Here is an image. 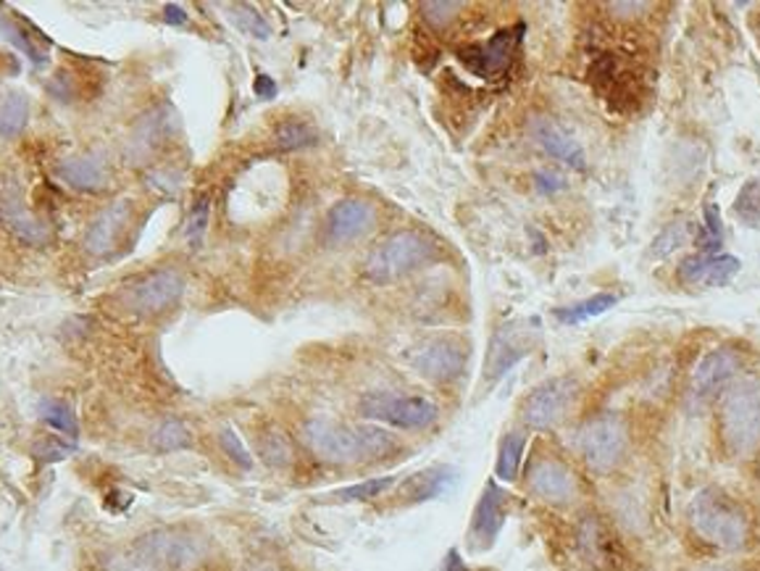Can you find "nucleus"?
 Returning a JSON list of instances; mask_svg holds the SVG:
<instances>
[{
	"mask_svg": "<svg viewBox=\"0 0 760 571\" xmlns=\"http://www.w3.org/2000/svg\"><path fill=\"white\" fill-rule=\"evenodd\" d=\"M300 440L316 461L329 467H369L400 450L398 437L372 422H340L311 417L300 426Z\"/></svg>",
	"mask_w": 760,
	"mask_h": 571,
	"instance_id": "f257e3e1",
	"label": "nucleus"
},
{
	"mask_svg": "<svg viewBox=\"0 0 760 571\" xmlns=\"http://www.w3.org/2000/svg\"><path fill=\"white\" fill-rule=\"evenodd\" d=\"M687 530L715 556H743L756 543V519L750 508L721 485H706L689 498Z\"/></svg>",
	"mask_w": 760,
	"mask_h": 571,
	"instance_id": "f03ea898",
	"label": "nucleus"
},
{
	"mask_svg": "<svg viewBox=\"0 0 760 571\" xmlns=\"http://www.w3.org/2000/svg\"><path fill=\"white\" fill-rule=\"evenodd\" d=\"M715 443L728 461H750L760 454V380L732 382L715 400Z\"/></svg>",
	"mask_w": 760,
	"mask_h": 571,
	"instance_id": "7ed1b4c3",
	"label": "nucleus"
},
{
	"mask_svg": "<svg viewBox=\"0 0 760 571\" xmlns=\"http://www.w3.org/2000/svg\"><path fill=\"white\" fill-rule=\"evenodd\" d=\"M211 556L213 539L192 526H159L132 543V558L150 571H198Z\"/></svg>",
	"mask_w": 760,
	"mask_h": 571,
	"instance_id": "20e7f679",
	"label": "nucleus"
},
{
	"mask_svg": "<svg viewBox=\"0 0 760 571\" xmlns=\"http://www.w3.org/2000/svg\"><path fill=\"white\" fill-rule=\"evenodd\" d=\"M632 426L621 413H593L576 430V456L584 469L598 476H611L630 461L632 456Z\"/></svg>",
	"mask_w": 760,
	"mask_h": 571,
	"instance_id": "39448f33",
	"label": "nucleus"
},
{
	"mask_svg": "<svg viewBox=\"0 0 760 571\" xmlns=\"http://www.w3.org/2000/svg\"><path fill=\"white\" fill-rule=\"evenodd\" d=\"M439 245L421 232H395L366 261V277L374 282H395L419 269L439 261Z\"/></svg>",
	"mask_w": 760,
	"mask_h": 571,
	"instance_id": "423d86ee",
	"label": "nucleus"
},
{
	"mask_svg": "<svg viewBox=\"0 0 760 571\" xmlns=\"http://www.w3.org/2000/svg\"><path fill=\"white\" fill-rule=\"evenodd\" d=\"M576 554L589 571H634V561L626 543L611 519L600 511H584L574 526Z\"/></svg>",
	"mask_w": 760,
	"mask_h": 571,
	"instance_id": "0eeeda50",
	"label": "nucleus"
},
{
	"mask_svg": "<svg viewBox=\"0 0 760 571\" xmlns=\"http://www.w3.org/2000/svg\"><path fill=\"white\" fill-rule=\"evenodd\" d=\"M361 422L393 426L400 432L429 430L437 422L439 408L424 395L398 393H366L356 406Z\"/></svg>",
	"mask_w": 760,
	"mask_h": 571,
	"instance_id": "6e6552de",
	"label": "nucleus"
},
{
	"mask_svg": "<svg viewBox=\"0 0 760 571\" xmlns=\"http://www.w3.org/2000/svg\"><path fill=\"white\" fill-rule=\"evenodd\" d=\"M580 380L574 376H550L539 382L519 406V422L526 432L558 430L569 419L571 408L580 400Z\"/></svg>",
	"mask_w": 760,
	"mask_h": 571,
	"instance_id": "1a4fd4ad",
	"label": "nucleus"
},
{
	"mask_svg": "<svg viewBox=\"0 0 760 571\" xmlns=\"http://www.w3.org/2000/svg\"><path fill=\"white\" fill-rule=\"evenodd\" d=\"M524 489L550 508H569L582 498V482L574 467L556 454H534L526 461Z\"/></svg>",
	"mask_w": 760,
	"mask_h": 571,
	"instance_id": "9d476101",
	"label": "nucleus"
},
{
	"mask_svg": "<svg viewBox=\"0 0 760 571\" xmlns=\"http://www.w3.org/2000/svg\"><path fill=\"white\" fill-rule=\"evenodd\" d=\"M406 363L421 380L435 385H453L466 372L469 343L461 337H429V340L413 345L406 353Z\"/></svg>",
	"mask_w": 760,
	"mask_h": 571,
	"instance_id": "9b49d317",
	"label": "nucleus"
},
{
	"mask_svg": "<svg viewBox=\"0 0 760 571\" xmlns=\"http://www.w3.org/2000/svg\"><path fill=\"white\" fill-rule=\"evenodd\" d=\"M743 359L734 348H713L702 356L689 380V400L697 408L715 406L732 382H737Z\"/></svg>",
	"mask_w": 760,
	"mask_h": 571,
	"instance_id": "f8f14e48",
	"label": "nucleus"
},
{
	"mask_svg": "<svg viewBox=\"0 0 760 571\" xmlns=\"http://www.w3.org/2000/svg\"><path fill=\"white\" fill-rule=\"evenodd\" d=\"M534 343H537V330L529 322H508L502 324L498 332L489 340L487 356H485V372H482V382L485 385H495L502 380L508 372L521 359L532 353Z\"/></svg>",
	"mask_w": 760,
	"mask_h": 571,
	"instance_id": "ddd939ff",
	"label": "nucleus"
},
{
	"mask_svg": "<svg viewBox=\"0 0 760 571\" xmlns=\"http://www.w3.org/2000/svg\"><path fill=\"white\" fill-rule=\"evenodd\" d=\"M521 33H524L521 24L500 29V33L489 37L487 42H474V46L458 50V59H461V64L466 66L471 74H476V77H500V74H506L508 66H511L513 53H516L521 42Z\"/></svg>",
	"mask_w": 760,
	"mask_h": 571,
	"instance_id": "4468645a",
	"label": "nucleus"
},
{
	"mask_svg": "<svg viewBox=\"0 0 760 571\" xmlns=\"http://www.w3.org/2000/svg\"><path fill=\"white\" fill-rule=\"evenodd\" d=\"M508 519V493L498 485V480H487L485 489H482L479 500H476L474 513H471L469 524V550L474 554H485L498 539L502 524Z\"/></svg>",
	"mask_w": 760,
	"mask_h": 571,
	"instance_id": "2eb2a0df",
	"label": "nucleus"
},
{
	"mask_svg": "<svg viewBox=\"0 0 760 571\" xmlns=\"http://www.w3.org/2000/svg\"><path fill=\"white\" fill-rule=\"evenodd\" d=\"M185 293V277L177 269H159L129 285V306L137 313H161L172 309Z\"/></svg>",
	"mask_w": 760,
	"mask_h": 571,
	"instance_id": "dca6fc26",
	"label": "nucleus"
},
{
	"mask_svg": "<svg viewBox=\"0 0 760 571\" xmlns=\"http://www.w3.org/2000/svg\"><path fill=\"white\" fill-rule=\"evenodd\" d=\"M529 135L534 137V142H537L545 153H550L556 161L569 163V166L574 169L587 166V156H584L580 140L552 116H534L529 122Z\"/></svg>",
	"mask_w": 760,
	"mask_h": 571,
	"instance_id": "f3484780",
	"label": "nucleus"
},
{
	"mask_svg": "<svg viewBox=\"0 0 760 571\" xmlns=\"http://www.w3.org/2000/svg\"><path fill=\"white\" fill-rule=\"evenodd\" d=\"M129 219H132L129 200H116V203H111L109 209L100 211L98 219L90 224V229H87L85 235L87 253L96 256V259L109 256L111 250L122 243L124 232L129 227Z\"/></svg>",
	"mask_w": 760,
	"mask_h": 571,
	"instance_id": "a211bd4d",
	"label": "nucleus"
},
{
	"mask_svg": "<svg viewBox=\"0 0 760 571\" xmlns=\"http://www.w3.org/2000/svg\"><path fill=\"white\" fill-rule=\"evenodd\" d=\"M376 213L372 203L366 200H340L337 206H332V211L326 213V237L332 243H348L356 237L366 235L374 227Z\"/></svg>",
	"mask_w": 760,
	"mask_h": 571,
	"instance_id": "6ab92c4d",
	"label": "nucleus"
},
{
	"mask_svg": "<svg viewBox=\"0 0 760 571\" xmlns=\"http://www.w3.org/2000/svg\"><path fill=\"white\" fill-rule=\"evenodd\" d=\"M739 263L734 256H706L697 253L682 261L680 277L689 285H708V287H724L739 272Z\"/></svg>",
	"mask_w": 760,
	"mask_h": 571,
	"instance_id": "aec40b11",
	"label": "nucleus"
},
{
	"mask_svg": "<svg viewBox=\"0 0 760 571\" xmlns=\"http://www.w3.org/2000/svg\"><path fill=\"white\" fill-rule=\"evenodd\" d=\"M0 37L22 50L33 64L40 66L48 61L50 42L46 40V35H42L35 24H29L27 18L16 16L14 11H3V14H0Z\"/></svg>",
	"mask_w": 760,
	"mask_h": 571,
	"instance_id": "412c9836",
	"label": "nucleus"
},
{
	"mask_svg": "<svg viewBox=\"0 0 760 571\" xmlns=\"http://www.w3.org/2000/svg\"><path fill=\"white\" fill-rule=\"evenodd\" d=\"M453 476L456 472L450 467H429L424 472L411 474L408 480L400 482V506H419L426 504V500L439 498L448 489L450 482H453Z\"/></svg>",
	"mask_w": 760,
	"mask_h": 571,
	"instance_id": "4be33fe9",
	"label": "nucleus"
},
{
	"mask_svg": "<svg viewBox=\"0 0 760 571\" xmlns=\"http://www.w3.org/2000/svg\"><path fill=\"white\" fill-rule=\"evenodd\" d=\"M0 213H3L5 224H9L22 240L33 245H40L42 240H48V224L42 222L40 216H35V213L22 203V196H18L16 187H11L9 193L0 196Z\"/></svg>",
	"mask_w": 760,
	"mask_h": 571,
	"instance_id": "5701e85b",
	"label": "nucleus"
},
{
	"mask_svg": "<svg viewBox=\"0 0 760 571\" xmlns=\"http://www.w3.org/2000/svg\"><path fill=\"white\" fill-rule=\"evenodd\" d=\"M55 174H59L68 187H74V190L98 193L109 185L105 163L96 159V156H79V159H68L64 163H59Z\"/></svg>",
	"mask_w": 760,
	"mask_h": 571,
	"instance_id": "b1692460",
	"label": "nucleus"
},
{
	"mask_svg": "<svg viewBox=\"0 0 760 571\" xmlns=\"http://www.w3.org/2000/svg\"><path fill=\"white\" fill-rule=\"evenodd\" d=\"M526 445H529V432H526L524 426H519V430H508L506 435L500 437L498 461H495V476H498V480L502 482L519 480L521 467H524Z\"/></svg>",
	"mask_w": 760,
	"mask_h": 571,
	"instance_id": "393cba45",
	"label": "nucleus"
},
{
	"mask_svg": "<svg viewBox=\"0 0 760 571\" xmlns=\"http://www.w3.org/2000/svg\"><path fill=\"white\" fill-rule=\"evenodd\" d=\"M256 454L266 467L272 469H287L295 461V443L282 426H263L259 432V440H256Z\"/></svg>",
	"mask_w": 760,
	"mask_h": 571,
	"instance_id": "a878e982",
	"label": "nucleus"
},
{
	"mask_svg": "<svg viewBox=\"0 0 760 571\" xmlns=\"http://www.w3.org/2000/svg\"><path fill=\"white\" fill-rule=\"evenodd\" d=\"M27 116H29V103L27 96L22 92H9L3 100H0V137L3 140H14L27 127Z\"/></svg>",
	"mask_w": 760,
	"mask_h": 571,
	"instance_id": "bb28decb",
	"label": "nucleus"
},
{
	"mask_svg": "<svg viewBox=\"0 0 760 571\" xmlns=\"http://www.w3.org/2000/svg\"><path fill=\"white\" fill-rule=\"evenodd\" d=\"M398 485V476L389 474V476H374V480L366 482H356V485H348L342 489H335V493L329 495V498L340 500V504H366V500L379 498V495H385Z\"/></svg>",
	"mask_w": 760,
	"mask_h": 571,
	"instance_id": "cd10ccee",
	"label": "nucleus"
},
{
	"mask_svg": "<svg viewBox=\"0 0 760 571\" xmlns=\"http://www.w3.org/2000/svg\"><path fill=\"white\" fill-rule=\"evenodd\" d=\"M613 306H615V295L600 293V295H593V298H587V300H580V303H574V306H566V309H558L556 319L561 324H582V322H587V319H595V316H600V313H606L608 309H613Z\"/></svg>",
	"mask_w": 760,
	"mask_h": 571,
	"instance_id": "c85d7f7f",
	"label": "nucleus"
},
{
	"mask_svg": "<svg viewBox=\"0 0 760 571\" xmlns=\"http://www.w3.org/2000/svg\"><path fill=\"white\" fill-rule=\"evenodd\" d=\"M40 419L48 426H53L55 432H61V435L68 437L72 443L79 437L77 417H74V411L64 404V400H46V404L40 406Z\"/></svg>",
	"mask_w": 760,
	"mask_h": 571,
	"instance_id": "c756f323",
	"label": "nucleus"
},
{
	"mask_svg": "<svg viewBox=\"0 0 760 571\" xmlns=\"http://www.w3.org/2000/svg\"><path fill=\"white\" fill-rule=\"evenodd\" d=\"M319 137L316 132H313L311 124L298 122V119H290V122L279 124L276 127V146L282 150H298V148H308L313 146Z\"/></svg>",
	"mask_w": 760,
	"mask_h": 571,
	"instance_id": "7c9ffc66",
	"label": "nucleus"
},
{
	"mask_svg": "<svg viewBox=\"0 0 760 571\" xmlns=\"http://www.w3.org/2000/svg\"><path fill=\"white\" fill-rule=\"evenodd\" d=\"M734 213L747 224V227H760V179L745 182L743 190L734 200Z\"/></svg>",
	"mask_w": 760,
	"mask_h": 571,
	"instance_id": "2f4dec72",
	"label": "nucleus"
},
{
	"mask_svg": "<svg viewBox=\"0 0 760 571\" xmlns=\"http://www.w3.org/2000/svg\"><path fill=\"white\" fill-rule=\"evenodd\" d=\"M689 237H693V227H689L687 222L669 224V227H665L661 235H658V240L652 243L650 256H652V259H665V256L674 253L676 248L687 245Z\"/></svg>",
	"mask_w": 760,
	"mask_h": 571,
	"instance_id": "473e14b6",
	"label": "nucleus"
},
{
	"mask_svg": "<svg viewBox=\"0 0 760 571\" xmlns=\"http://www.w3.org/2000/svg\"><path fill=\"white\" fill-rule=\"evenodd\" d=\"M209 219H211V200L209 196H200L192 203L190 216H187V227H185V237L190 248H198V245L203 243L205 232H209Z\"/></svg>",
	"mask_w": 760,
	"mask_h": 571,
	"instance_id": "72a5a7b5",
	"label": "nucleus"
},
{
	"mask_svg": "<svg viewBox=\"0 0 760 571\" xmlns=\"http://www.w3.org/2000/svg\"><path fill=\"white\" fill-rule=\"evenodd\" d=\"M153 445L159 450H182V448H190V432L185 430V424L177 422V419H169V422H163L159 430H155L153 435Z\"/></svg>",
	"mask_w": 760,
	"mask_h": 571,
	"instance_id": "f704fd0d",
	"label": "nucleus"
},
{
	"mask_svg": "<svg viewBox=\"0 0 760 571\" xmlns=\"http://www.w3.org/2000/svg\"><path fill=\"white\" fill-rule=\"evenodd\" d=\"M232 22L237 24L240 33L250 37H261V40H266V37L272 35V27H269L259 11H253L250 5H235V9H232Z\"/></svg>",
	"mask_w": 760,
	"mask_h": 571,
	"instance_id": "c9c22d12",
	"label": "nucleus"
},
{
	"mask_svg": "<svg viewBox=\"0 0 760 571\" xmlns=\"http://www.w3.org/2000/svg\"><path fill=\"white\" fill-rule=\"evenodd\" d=\"M219 443H222V450L227 454L232 461L237 463L240 469H253V456H250V450L245 448V443L240 440V435H237L232 426L227 430H222V435H219Z\"/></svg>",
	"mask_w": 760,
	"mask_h": 571,
	"instance_id": "e433bc0d",
	"label": "nucleus"
},
{
	"mask_svg": "<svg viewBox=\"0 0 760 571\" xmlns=\"http://www.w3.org/2000/svg\"><path fill=\"white\" fill-rule=\"evenodd\" d=\"M463 9V3H424L421 5V16L429 27L445 29L450 22L458 16V11Z\"/></svg>",
	"mask_w": 760,
	"mask_h": 571,
	"instance_id": "4c0bfd02",
	"label": "nucleus"
},
{
	"mask_svg": "<svg viewBox=\"0 0 760 571\" xmlns=\"http://www.w3.org/2000/svg\"><path fill=\"white\" fill-rule=\"evenodd\" d=\"M702 250L706 256L711 253L715 245H721V213L715 211V206L706 209V229H702Z\"/></svg>",
	"mask_w": 760,
	"mask_h": 571,
	"instance_id": "58836bf2",
	"label": "nucleus"
},
{
	"mask_svg": "<svg viewBox=\"0 0 760 571\" xmlns=\"http://www.w3.org/2000/svg\"><path fill=\"white\" fill-rule=\"evenodd\" d=\"M68 450H72V445L48 440L46 445H40V448H37V456L46 458V461H61V458H64Z\"/></svg>",
	"mask_w": 760,
	"mask_h": 571,
	"instance_id": "ea45409f",
	"label": "nucleus"
},
{
	"mask_svg": "<svg viewBox=\"0 0 760 571\" xmlns=\"http://www.w3.org/2000/svg\"><path fill=\"white\" fill-rule=\"evenodd\" d=\"M253 90L259 98L269 100V98L276 96V82L269 77V74H259V77H256V82H253Z\"/></svg>",
	"mask_w": 760,
	"mask_h": 571,
	"instance_id": "a19ab883",
	"label": "nucleus"
},
{
	"mask_svg": "<svg viewBox=\"0 0 760 571\" xmlns=\"http://www.w3.org/2000/svg\"><path fill=\"white\" fill-rule=\"evenodd\" d=\"M684 571H743V569L726 561H706V563H693V567H687Z\"/></svg>",
	"mask_w": 760,
	"mask_h": 571,
	"instance_id": "79ce46f5",
	"label": "nucleus"
},
{
	"mask_svg": "<svg viewBox=\"0 0 760 571\" xmlns=\"http://www.w3.org/2000/svg\"><path fill=\"white\" fill-rule=\"evenodd\" d=\"M163 18H166V24H172V27H179V24L187 22V14L177 3H169L166 9H163Z\"/></svg>",
	"mask_w": 760,
	"mask_h": 571,
	"instance_id": "37998d69",
	"label": "nucleus"
},
{
	"mask_svg": "<svg viewBox=\"0 0 760 571\" xmlns=\"http://www.w3.org/2000/svg\"><path fill=\"white\" fill-rule=\"evenodd\" d=\"M608 9L613 11V14H621V11H626L624 16H639V11L650 9V3H611Z\"/></svg>",
	"mask_w": 760,
	"mask_h": 571,
	"instance_id": "c03bdc74",
	"label": "nucleus"
},
{
	"mask_svg": "<svg viewBox=\"0 0 760 571\" xmlns=\"http://www.w3.org/2000/svg\"><path fill=\"white\" fill-rule=\"evenodd\" d=\"M443 571H469V569H466V563L461 561V554H458V550H450L448 558H445V563H443Z\"/></svg>",
	"mask_w": 760,
	"mask_h": 571,
	"instance_id": "a18cd8bd",
	"label": "nucleus"
},
{
	"mask_svg": "<svg viewBox=\"0 0 760 571\" xmlns=\"http://www.w3.org/2000/svg\"><path fill=\"white\" fill-rule=\"evenodd\" d=\"M245 571H287V569H282V567H276V563H269V561H261V563H250L248 569Z\"/></svg>",
	"mask_w": 760,
	"mask_h": 571,
	"instance_id": "49530a36",
	"label": "nucleus"
}]
</instances>
